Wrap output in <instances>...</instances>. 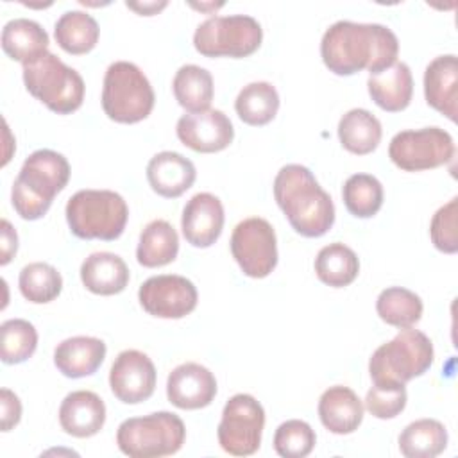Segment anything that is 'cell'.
<instances>
[{
    "label": "cell",
    "mask_w": 458,
    "mask_h": 458,
    "mask_svg": "<svg viewBox=\"0 0 458 458\" xmlns=\"http://www.w3.org/2000/svg\"><path fill=\"white\" fill-rule=\"evenodd\" d=\"M224 206L213 193L202 191L193 195L181 215V229L193 247H211L224 229Z\"/></svg>",
    "instance_id": "17"
},
{
    "label": "cell",
    "mask_w": 458,
    "mask_h": 458,
    "mask_svg": "<svg viewBox=\"0 0 458 458\" xmlns=\"http://www.w3.org/2000/svg\"><path fill=\"white\" fill-rule=\"evenodd\" d=\"M38 347V331L25 318H9L0 326V358L7 365L29 360Z\"/></svg>",
    "instance_id": "36"
},
{
    "label": "cell",
    "mask_w": 458,
    "mask_h": 458,
    "mask_svg": "<svg viewBox=\"0 0 458 458\" xmlns=\"http://www.w3.org/2000/svg\"><path fill=\"white\" fill-rule=\"evenodd\" d=\"M216 395V379L209 369L188 361L177 365L166 379V397L181 410H199L211 404Z\"/></svg>",
    "instance_id": "16"
},
{
    "label": "cell",
    "mask_w": 458,
    "mask_h": 458,
    "mask_svg": "<svg viewBox=\"0 0 458 458\" xmlns=\"http://www.w3.org/2000/svg\"><path fill=\"white\" fill-rule=\"evenodd\" d=\"M0 229H2V234H0V242H2V245H0V252H2L0 263L7 265L18 250V234L13 229V225L9 224V220H5V218L2 220Z\"/></svg>",
    "instance_id": "41"
},
{
    "label": "cell",
    "mask_w": 458,
    "mask_h": 458,
    "mask_svg": "<svg viewBox=\"0 0 458 458\" xmlns=\"http://www.w3.org/2000/svg\"><path fill=\"white\" fill-rule=\"evenodd\" d=\"M234 109L242 122L254 127L267 125L274 120L279 109L277 89L267 81L249 82L240 89L234 100Z\"/></svg>",
    "instance_id": "32"
},
{
    "label": "cell",
    "mask_w": 458,
    "mask_h": 458,
    "mask_svg": "<svg viewBox=\"0 0 458 458\" xmlns=\"http://www.w3.org/2000/svg\"><path fill=\"white\" fill-rule=\"evenodd\" d=\"M0 406H2V431H9L21 419L20 397L9 388H2L0 390Z\"/></svg>",
    "instance_id": "40"
},
{
    "label": "cell",
    "mask_w": 458,
    "mask_h": 458,
    "mask_svg": "<svg viewBox=\"0 0 458 458\" xmlns=\"http://www.w3.org/2000/svg\"><path fill=\"white\" fill-rule=\"evenodd\" d=\"M81 281L91 293L114 295L125 290L129 268L118 254L93 252L81 265Z\"/></svg>",
    "instance_id": "24"
},
{
    "label": "cell",
    "mask_w": 458,
    "mask_h": 458,
    "mask_svg": "<svg viewBox=\"0 0 458 458\" xmlns=\"http://www.w3.org/2000/svg\"><path fill=\"white\" fill-rule=\"evenodd\" d=\"M23 84L34 98L41 100L57 114L77 111L84 100V81L81 73L52 52L23 64Z\"/></svg>",
    "instance_id": "6"
},
{
    "label": "cell",
    "mask_w": 458,
    "mask_h": 458,
    "mask_svg": "<svg viewBox=\"0 0 458 458\" xmlns=\"http://www.w3.org/2000/svg\"><path fill=\"white\" fill-rule=\"evenodd\" d=\"M433 354V344L428 335L403 327L390 342L372 352L369 372L376 385H406L429 370Z\"/></svg>",
    "instance_id": "5"
},
{
    "label": "cell",
    "mask_w": 458,
    "mask_h": 458,
    "mask_svg": "<svg viewBox=\"0 0 458 458\" xmlns=\"http://www.w3.org/2000/svg\"><path fill=\"white\" fill-rule=\"evenodd\" d=\"M231 254L245 276L267 277L277 265V240L270 222L250 216L236 224L231 234Z\"/></svg>",
    "instance_id": "12"
},
{
    "label": "cell",
    "mask_w": 458,
    "mask_h": 458,
    "mask_svg": "<svg viewBox=\"0 0 458 458\" xmlns=\"http://www.w3.org/2000/svg\"><path fill=\"white\" fill-rule=\"evenodd\" d=\"M274 199L290 225L306 238L326 234L335 224V204L310 168L284 165L274 179Z\"/></svg>",
    "instance_id": "2"
},
{
    "label": "cell",
    "mask_w": 458,
    "mask_h": 458,
    "mask_svg": "<svg viewBox=\"0 0 458 458\" xmlns=\"http://www.w3.org/2000/svg\"><path fill=\"white\" fill-rule=\"evenodd\" d=\"M177 138L182 145L195 152H220L227 148L234 138V129L229 116L220 109H206L188 113L177 120Z\"/></svg>",
    "instance_id": "15"
},
{
    "label": "cell",
    "mask_w": 458,
    "mask_h": 458,
    "mask_svg": "<svg viewBox=\"0 0 458 458\" xmlns=\"http://www.w3.org/2000/svg\"><path fill=\"white\" fill-rule=\"evenodd\" d=\"M18 286L29 302L47 304L61 293L63 277L55 267L43 261H34L20 270Z\"/></svg>",
    "instance_id": "35"
},
{
    "label": "cell",
    "mask_w": 458,
    "mask_h": 458,
    "mask_svg": "<svg viewBox=\"0 0 458 458\" xmlns=\"http://www.w3.org/2000/svg\"><path fill=\"white\" fill-rule=\"evenodd\" d=\"M2 48L11 59L27 64L48 52V34L34 20L14 18L2 29Z\"/></svg>",
    "instance_id": "25"
},
{
    "label": "cell",
    "mask_w": 458,
    "mask_h": 458,
    "mask_svg": "<svg viewBox=\"0 0 458 458\" xmlns=\"http://www.w3.org/2000/svg\"><path fill=\"white\" fill-rule=\"evenodd\" d=\"M154 89L147 75L129 61L107 66L102 86V109L118 123L145 120L154 107Z\"/></svg>",
    "instance_id": "8"
},
{
    "label": "cell",
    "mask_w": 458,
    "mask_h": 458,
    "mask_svg": "<svg viewBox=\"0 0 458 458\" xmlns=\"http://www.w3.org/2000/svg\"><path fill=\"white\" fill-rule=\"evenodd\" d=\"M265 428V410L250 394L233 395L224 410L216 428L220 447L233 456H250L261 445Z\"/></svg>",
    "instance_id": "11"
},
{
    "label": "cell",
    "mask_w": 458,
    "mask_h": 458,
    "mask_svg": "<svg viewBox=\"0 0 458 458\" xmlns=\"http://www.w3.org/2000/svg\"><path fill=\"white\" fill-rule=\"evenodd\" d=\"M358 272L360 259L356 252L340 242L322 247L315 258V274L327 286L344 288L358 277Z\"/></svg>",
    "instance_id": "31"
},
{
    "label": "cell",
    "mask_w": 458,
    "mask_h": 458,
    "mask_svg": "<svg viewBox=\"0 0 458 458\" xmlns=\"http://www.w3.org/2000/svg\"><path fill=\"white\" fill-rule=\"evenodd\" d=\"M317 442L313 428L301 420L290 419L277 426L274 433V449L283 458H304L308 456Z\"/></svg>",
    "instance_id": "37"
},
{
    "label": "cell",
    "mask_w": 458,
    "mask_h": 458,
    "mask_svg": "<svg viewBox=\"0 0 458 458\" xmlns=\"http://www.w3.org/2000/svg\"><path fill=\"white\" fill-rule=\"evenodd\" d=\"M447 447V429L435 419L410 422L399 435V449L406 458H435Z\"/></svg>",
    "instance_id": "30"
},
{
    "label": "cell",
    "mask_w": 458,
    "mask_h": 458,
    "mask_svg": "<svg viewBox=\"0 0 458 458\" xmlns=\"http://www.w3.org/2000/svg\"><path fill=\"white\" fill-rule=\"evenodd\" d=\"M397 54V36L381 23L338 20L324 32L320 41L322 61L336 75H352L361 70L376 75L392 66Z\"/></svg>",
    "instance_id": "1"
},
{
    "label": "cell",
    "mask_w": 458,
    "mask_h": 458,
    "mask_svg": "<svg viewBox=\"0 0 458 458\" xmlns=\"http://www.w3.org/2000/svg\"><path fill=\"white\" fill-rule=\"evenodd\" d=\"M426 102L456 122L458 114V59L454 54L435 57L424 72Z\"/></svg>",
    "instance_id": "18"
},
{
    "label": "cell",
    "mask_w": 458,
    "mask_h": 458,
    "mask_svg": "<svg viewBox=\"0 0 458 458\" xmlns=\"http://www.w3.org/2000/svg\"><path fill=\"white\" fill-rule=\"evenodd\" d=\"M263 39V29L249 14L211 16L193 34V47L206 57H247Z\"/></svg>",
    "instance_id": "9"
},
{
    "label": "cell",
    "mask_w": 458,
    "mask_h": 458,
    "mask_svg": "<svg viewBox=\"0 0 458 458\" xmlns=\"http://www.w3.org/2000/svg\"><path fill=\"white\" fill-rule=\"evenodd\" d=\"M367 89L370 98L385 111L397 113L410 106L413 95V77L410 66L395 61L386 70L369 75Z\"/></svg>",
    "instance_id": "23"
},
{
    "label": "cell",
    "mask_w": 458,
    "mask_h": 458,
    "mask_svg": "<svg viewBox=\"0 0 458 458\" xmlns=\"http://www.w3.org/2000/svg\"><path fill=\"white\" fill-rule=\"evenodd\" d=\"M408 395L404 385H376L365 395V408L376 419H394L406 406Z\"/></svg>",
    "instance_id": "38"
},
{
    "label": "cell",
    "mask_w": 458,
    "mask_h": 458,
    "mask_svg": "<svg viewBox=\"0 0 458 458\" xmlns=\"http://www.w3.org/2000/svg\"><path fill=\"white\" fill-rule=\"evenodd\" d=\"M195 165L179 152L163 150L150 157L147 165V181L150 188L166 199H175L195 182Z\"/></svg>",
    "instance_id": "20"
},
{
    "label": "cell",
    "mask_w": 458,
    "mask_h": 458,
    "mask_svg": "<svg viewBox=\"0 0 458 458\" xmlns=\"http://www.w3.org/2000/svg\"><path fill=\"white\" fill-rule=\"evenodd\" d=\"M422 301L420 297L403 286L385 288L376 301V311L379 318L399 329L411 327L422 317Z\"/></svg>",
    "instance_id": "33"
},
{
    "label": "cell",
    "mask_w": 458,
    "mask_h": 458,
    "mask_svg": "<svg viewBox=\"0 0 458 458\" xmlns=\"http://www.w3.org/2000/svg\"><path fill=\"white\" fill-rule=\"evenodd\" d=\"M179 252V236L174 225L163 218L148 222L136 247V259L147 268H156L172 263Z\"/></svg>",
    "instance_id": "26"
},
{
    "label": "cell",
    "mask_w": 458,
    "mask_h": 458,
    "mask_svg": "<svg viewBox=\"0 0 458 458\" xmlns=\"http://www.w3.org/2000/svg\"><path fill=\"white\" fill-rule=\"evenodd\" d=\"M456 215H458V197H453L447 204H444L435 211L429 224V236L433 245L445 254H454L458 250Z\"/></svg>",
    "instance_id": "39"
},
{
    "label": "cell",
    "mask_w": 458,
    "mask_h": 458,
    "mask_svg": "<svg viewBox=\"0 0 458 458\" xmlns=\"http://www.w3.org/2000/svg\"><path fill=\"white\" fill-rule=\"evenodd\" d=\"M109 386L114 397L125 404L147 401L156 388V367L152 360L136 349L122 351L111 365Z\"/></svg>",
    "instance_id": "14"
},
{
    "label": "cell",
    "mask_w": 458,
    "mask_h": 458,
    "mask_svg": "<svg viewBox=\"0 0 458 458\" xmlns=\"http://www.w3.org/2000/svg\"><path fill=\"white\" fill-rule=\"evenodd\" d=\"M106 344L95 336H72L57 344L54 363L66 377H84L98 370L106 358Z\"/></svg>",
    "instance_id": "22"
},
{
    "label": "cell",
    "mask_w": 458,
    "mask_h": 458,
    "mask_svg": "<svg viewBox=\"0 0 458 458\" xmlns=\"http://www.w3.org/2000/svg\"><path fill=\"white\" fill-rule=\"evenodd\" d=\"M98 23L84 11H66L54 25V38L57 45L73 55L88 54L98 41Z\"/></svg>",
    "instance_id": "28"
},
{
    "label": "cell",
    "mask_w": 458,
    "mask_h": 458,
    "mask_svg": "<svg viewBox=\"0 0 458 458\" xmlns=\"http://www.w3.org/2000/svg\"><path fill=\"white\" fill-rule=\"evenodd\" d=\"M186 438V428L172 411H154L125 419L116 431L118 449L131 458H159L175 454Z\"/></svg>",
    "instance_id": "7"
},
{
    "label": "cell",
    "mask_w": 458,
    "mask_h": 458,
    "mask_svg": "<svg viewBox=\"0 0 458 458\" xmlns=\"http://www.w3.org/2000/svg\"><path fill=\"white\" fill-rule=\"evenodd\" d=\"M141 308L159 318H182L191 313L197 306L195 284L175 274L152 276L138 290Z\"/></svg>",
    "instance_id": "13"
},
{
    "label": "cell",
    "mask_w": 458,
    "mask_h": 458,
    "mask_svg": "<svg viewBox=\"0 0 458 458\" xmlns=\"http://www.w3.org/2000/svg\"><path fill=\"white\" fill-rule=\"evenodd\" d=\"M453 156V136L437 125L401 131L388 145V157L404 172L431 170L449 163Z\"/></svg>",
    "instance_id": "10"
},
{
    "label": "cell",
    "mask_w": 458,
    "mask_h": 458,
    "mask_svg": "<svg viewBox=\"0 0 458 458\" xmlns=\"http://www.w3.org/2000/svg\"><path fill=\"white\" fill-rule=\"evenodd\" d=\"M106 422V404L91 390L70 392L59 406L61 428L77 438L97 435Z\"/></svg>",
    "instance_id": "19"
},
{
    "label": "cell",
    "mask_w": 458,
    "mask_h": 458,
    "mask_svg": "<svg viewBox=\"0 0 458 458\" xmlns=\"http://www.w3.org/2000/svg\"><path fill=\"white\" fill-rule=\"evenodd\" d=\"M125 5L132 11H136L138 14L152 16V14L159 13L163 7H166V2L165 0H161V2H125Z\"/></svg>",
    "instance_id": "42"
},
{
    "label": "cell",
    "mask_w": 458,
    "mask_h": 458,
    "mask_svg": "<svg viewBox=\"0 0 458 458\" xmlns=\"http://www.w3.org/2000/svg\"><path fill=\"white\" fill-rule=\"evenodd\" d=\"M174 97L188 113H200L209 109L213 100V77L197 64L181 66L172 81Z\"/></svg>",
    "instance_id": "29"
},
{
    "label": "cell",
    "mask_w": 458,
    "mask_h": 458,
    "mask_svg": "<svg viewBox=\"0 0 458 458\" xmlns=\"http://www.w3.org/2000/svg\"><path fill=\"white\" fill-rule=\"evenodd\" d=\"M381 122L367 109L354 107L338 122V138L345 150L365 156L376 150L381 141Z\"/></svg>",
    "instance_id": "27"
},
{
    "label": "cell",
    "mask_w": 458,
    "mask_h": 458,
    "mask_svg": "<svg viewBox=\"0 0 458 458\" xmlns=\"http://www.w3.org/2000/svg\"><path fill=\"white\" fill-rule=\"evenodd\" d=\"M342 199L351 215L370 218L383 206V184L370 174H352L344 182Z\"/></svg>",
    "instance_id": "34"
},
{
    "label": "cell",
    "mask_w": 458,
    "mask_h": 458,
    "mask_svg": "<svg viewBox=\"0 0 458 458\" xmlns=\"http://www.w3.org/2000/svg\"><path fill=\"white\" fill-rule=\"evenodd\" d=\"M68 159L50 148L34 150L21 165L11 190L14 211L23 220L41 218L54 197L68 184Z\"/></svg>",
    "instance_id": "3"
},
{
    "label": "cell",
    "mask_w": 458,
    "mask_h": 458,
    "mask_svg": "<svg viewBox=\"0 0 458 458\" xmlns=\"http://www.w3.org/2000/svg\"><path fill=\"white\" fill-rule=\"evenodd\" d=\"M318 417L335 435H349L363 420V404L354 390L344 385L329 386L318 399Z\"/></svg>",
    "instance_id": "21"
},
{
    "label": "cell",
    "mask_w": 458,
    "mask_h": 458,
    "mask_svg": "<svg viewBox=\"0 0 458 458\" xmlns=\"http://www.w3.org/2000/svg\"><path fill=\"white\" fill-rule=\"evenodd\" d=\"M64 213L70 231L82 240H116L129 218L127 202L111 190H79L68 199Z\"/></svg>",
    "instance_id": "4"
}]
</instances>
